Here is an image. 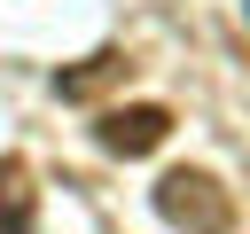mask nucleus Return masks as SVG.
<instances>
[{
    "mask_svg": "<svg viewBox=\"0 0 250 234\" xmlns=\"http://www.w3.org/2000/svg\"><path fill=\"white\" fill-rule=\"evenodd\" d=\"M156 218L180 234H234V187L203 164H180L156 179Z\"/></svg>",
    "mask_w": 250,
    "mask_h": 234,
    "instance_id": "nucleus-1",
    "label": "nucleus"
},
{
    "mask_svg": "<svg viewBox=\"0 0 250 234\" xmlns=\"http://www.w3.org/2000/svg\"><path fill=\"white\" fill-rule=\"evenodd\" d=\"M94 140H102L109 156H148V148H164V140H172V109H164V101H125V109H102Z\"/></svg>",
    "mask_w": 250,
    "mask_h": 234,
    "instance_id": "nucleus-2",
    "label": "nucleus"
},
{
    "mask_svg": "<svg viewBox=\"0 0 250 234\" xmlns=\"http://www.w3.org/2000/svg\"><path fill=\"white\" fill-rule=\"evenodd\" d=\"M125 70H133V55H125V47H94L86 62L55 70V94H62V101H102L109 86H125Z\"/></svg>",
    "mask_w": 250,
    "mask_h": 234,
    "instance_id": "nucleus-3",
    "label": "nucleus"
},
{
    "mask_svg": "<svg viewBox=\"0 0 250 234\" xmlns=\"http://www.w3.org/2000/svg\"><path fill=\"white\" fill-rule=\"evenodd\" d=\"M0 234H39V187L23 156H0Z\"/></svg>",
    "mask_w": 250,
    "mask_h": 234,
    "instance_id": "nucleus-4",
    "label": "nucleus"
}]
</instances>
